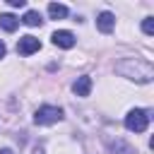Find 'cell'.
<instances>
[{
  "instance_id": "3",
  "label": "cell",
  "mask_w": 154,
  "mask_h": 154,
  "mask_svg": "<svg viewBox=\"0 0 154 154\" xmlns=\"http://www.w3.org/2000/svg\"><path fill=\"white\" fill-rule=\"evenodd\" d=\"M147 125H149V111H144V108H132V111H128V116H125V128H128L130 132H144Z\"/></svg>"
},
{
  "instance_id": "13",
  "label": "cell",
  "mask_w": 154,
  "mask_h": 154,
  "mask_svg": "<svg viewBox=\"0 0 154 154\" xmlns=\"http://www.w3.org/2000/svg\"><path fill=\"white\" fill-rule=\"evenodd\" d=\"M10 5H12V7H24L26 0H10Z\"/></svg>"
},
{
  "instance_id": "11",
  "label": "cell",
  "mask_w": 154,
  "mask_h": 154,
  "mask_svg": "<svg viewBox=\"0 0 154 154\" xmlns=\"http://www.w3.org/2000/svg\"><path fill=\"white\" fill-rule=\"evenodd\" d=\"M111 152H113V154H135L132 147H130L125 140H116V142L111 144Z\"/></svg>"
},
{
  "instance_id": "14",
  "label": "cell",
  "mask_w": 154,
  "mask_h": 154,
  "mask_svg": "<svg viewBox=\"0 0 154 154\" xmlns=\"http://www.w3.org/2000/svg\"><path fill=\"white\" fill-rule=\"evenodd\" d=\"M5 53H7V48H5V43L0 41V58H5Z\"/></svg>"
},
{
  "instance_id": "1",
  "label": "cell",
  "mask_w": 154,
  "mask_h": 154,
  "mask_svg": "<svg viewBox=\"0 0 154 154\" xmlns=\"http://www.w3.org/2000/svg\"><path fill=\"white\" fill-rule=\"evenodd\" d=\"M116 72L120 77L140 82V84H149L154 79V67L147 60H140V58H123V60H118L116 63Z\"/></svg>"
},
{
  "instance_id": "12",
  "label": "cell",
  "mask_w": 154,
  "mask_h": 154,
  "mask_svg": "<svg viewBox=\"0 0 154 154\" xmlns=\"http://www.w3.org/2000/svg\"><path fill=\"white\" fill-rule=\"evenodd\" d=\"M142 31H144L147 36L154 34V17H144V22H142Z\"/></svg>"
},
{
  "instance_id": "6",
  "label": "cell",
  "mask_w": 154,
  "mask_h": 154,
  "mask_svg": "<svg viewBox=\"0 0 154 154\" xmlns=\"http://www.w3.org/2000/svg\"><path fill=\"white\" fill-rule=\"evenodd\" d=\"M96 26H99L101 34H111L113 26H116V17H113L111 12H101V14L96 17Z\"/></svg>"
},
{
  "instance_id": "5",
  "label": "cell",
  "mask_w": 154,
  "mask_h": 154,
  "mask_svg": "<svg viewBox=\"0 0 154 154\" xmlns=\"http://www.w3.org/2000/svg\"><path fill=\"white\" fill-rule=\"evenodd\" d=\"M51 38H53V43H55L58 48H72V46H75V34H72V31H67V29L55 31Z\"/></svg>"
},
{
  "instance_id": "16",
  "label": "cell",
  "mask_w": 154,
  "mask_h": 154,
  "mask_svg": "<svg viewBox=\"0 0 154 154\" xmlns=\"http://www.w3.org/2000/svg\"><path fill=\"white\" fill-rule=\"evenodd\" d=\"M34 154H43V149H41V147H36V149H34Z\"/></svg>"
},
{
  "instance_id": "7",
  "label": "cell",
  "mask_w": 154,
  "mask_h": 154,
  "mask_svg": "<svg viewBox=\"0 0 154 154\" xmlns=\"http://www.w3.org/2000/svg\"><path fill=\"white\" fill-rule=\"evenodd\" d=\"M72 91H75L77 96H89V91H91V77H89V75L77 77V82L72 84Z\"/></svg>"
},
{
  "instance_id": "10",
  "label": "cell",
  "mask_w": 154,
  "mask_h": 154,
  "mask_svg": "<svg viewBox=\"0 0 154 154\" xmlns=\"http://www.w3.org/2000/svg\"><path fill=\"white\" fill-rule=\"evenodd\" d=\"M19 22H24L26 26H41V22H43V19H41V14H38L36 10H29V12H26Z\"/></svg>"
},
{
  "instance_id": "8",
  "label": "cell",
  "mask_w": 154,
  "mask_h": 154,
  "mask_svg": "<svg viewBox=\"0 0 154 154\" xmlns=\"http://www.w3.org/2000/svg\"><path fill=\"white\" fill-rule=\"evenodd\" d=\"M48 14H51V19H63V17H67V7L60 5V2H51L48 5Z\"/></svg>"
},
{
  "instance_id": "15",
  "label": "cell",
  "mask_w": 154,
  "mask_h": 154,
  "mask_svg": "<svg viewBox=\"0 0 154 154\" xmlns=\"http://www.w3.org/2000/svg\"><path fill=\"white\" fill-rule=\"evenodd\" d=\"M0 154H14L12 149H0Z\"/></svg>"
},
{
  "instance_id": "2",
  "label": "cell",
  "mask_w": 154,
  "mask_h": 154,
  "mask_svg": "<svg viewBox=\"0 0 154 154\" xmlns=\"http://www.w3.org/2000/svg\"><path fill=\"white\" fill-rule=\"evenodd\" d=\"M58 120H63V108H60V106L46 103V106H38L36 113H34V123H36V125H53V123H58Z\"/></svg>"
},
{
  "instance_id": "9",
  "label": "cell",
  "mask_w": 154,
  "mask_h": 154,
  "mask_svg": "<svg viewBox=\"0 0 154 154\" xmlns=\"http://www.w3.org/2000/svg\"><path fill=\"white\" fill-rule=\"evenodd\" d=\"M0 26H2L5 31H14V29L19 26V19H17L14 14H0Z\"/></svg>"
},
{
  "instance_id": "4",
  "label": "cell",
  "mask_w": 154,
  "mask_h": 154,
  "mask_svg": "<svg viewBox=\"0 0 154 154\" xmlns=\"http://www.w3.org/2000/svg\"><path fill=\"white\" fill-rule=\"evenodd\" d=\"M41 48V41L36 38V36H22L19 41H17V53L19 55H31V53H36Z\"/></svg>"
}]
</instances>
